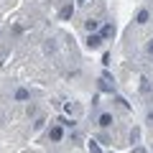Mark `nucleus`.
<instances>
[{"label":"nucleus","mask_w":153,"mask_h":153,"mask_svg":"<svg viewBox=\"0 0 153 153\" xmlns=\"http://www.w3.org/2000/svg\"><path fill=\"white\" fill-rule=\"evenodd\" d=\"M71 16H74V5H64V8L59 10V18H61V21H66V18H71Z\"/></svg>","instance_id":"obj_5"},{"label":"nucleus","mask_w":153,"mask_h":153,"mask_svg":"<svg viewBox=\"0 0 153 153\" xmlns=\"http://www.w3.org/2000/svg\"><path fill=\"white\" fill-rule=\"evenodd\" d=\"M138 138H140V130H138V128H135V130L130 133V143H138Z\"/></svg>","instance_id":"obj_10"},{"label":"nucleus","mask_w":153,"mask_h":153,"mask_svg":"<svg viewBox=\"0 0 153 153\" xmlns=\"http://www.w3.org/2000/svg\"><path fill=\"white\" fill-rule=\"evenodd\" d=\"M148 51H151V54H153V41H151V44H148Z\"/></svg>","instance_id":"obj_13"},{"label":"nucleus","mask_w":153,"mask_h":153,"mask_svg":"<svg viewBox=\"0 0 153 153\" xmlns=\"http://www.w3.org/2000/svg\"><path fill=\"white\" fill-rule=\"evenodd\" d=\"M89 153H102V151H100V146H97V143H94V140L89 143Z\"/></svg>","instance_id":"obj_11"},{"label":"nucleus","mask_w":153,"mask_h":153,"mask_svg":"<svg viewBox=\"0 0 153 153\" xmlns=\"http://www.w3.org/2000/svg\"><path fill=\"white\" fill-rule=\"evenodd\" d=\"M87 46H89V49H100V46H102V38H100V33H89Z\"/></svg>","instance_id":"obj_4"},{"label":"nucleus","mask_w":153,"mask_h":153,"mask_svg":"<svg viewBox=\"0 0 153 153\" xmlns=\"http://www.w3.org/2000/svg\"><path fill=\"white\" fill-rule=\"evenodd\" d=\"M84 28H87L89 33H94L100 28V21H94V18H89V21H84Z\"/></svg>","instance_id":"obj_7"},{"label":"nucleus","mask_w":153,"mask_h":153,"mask_svg":"<svg viewBox=\"0 0 153 153\" xmlns=\"http://www.w3.org/2000/svg\"><path fill=\"white\" fill-rule=\"evenodd\" d=\"M28 97H31V92H28V89H23V87H21V89H16V100H21V102H26Z\"/></svg>","instance_id":"obj_9"},{"label":"nucleus","mask_w":153,"mask_h":153,"mask_svg":"<svg viewBox=\"0 0 153 153\" xmlns=\"http://www.w3.org/2000/svg\"><path fill=\"white\" fill-rule=\"evenodd\" d=\"M79 3H84V0H79Z\"/></svg>","instance_id":"obj_14"},{"label":"nucleus","mask_w":153,"mask_h":153,"mask_svg":"<svg viewBox=\"0 0 153 153\" xmlns=\"http://www.w3.org/2000/svg\"><path fill=\"white\" fill-rule=\"evenodd\" d=\"M112 36H115V26H112V23H107V26L102 28V33H100V38L105 41V38H112Z\"/></svg>","instance_id":"obj_6"},{"label":"nucleus","mask_w":153,"mask_h":153,"mask_svg":"<svg viewBox=\"0 0 153 153\" xmlns=\"http://www.w3.org/2000/svg\"><path fill=\"white\" fill-rule=\"evenodd\" d=\"M133 153H148V151H146V148H135V151H133Z\"/></svg>","instance_id":"obj_12"},{"label":"nucleus","mask_w":153,"mask_h":153,"mask_svg":"<svg viewBox=\"0 0 153 153\" xmlns=\"http://www.w3.org/2000/svg\"><path fill=\"white\" fill-rule=\"evenodd\" d=\"M49 138H51L54 143H59L61 138H64V130H61V125H54V128H51V130H49Z\"/></svg>","instance_id":"obj_3"},{"label":"nucleus","mask_w":153,"mask_h":153,"mask_svg":"<svg viewBox=\"0 0 153 153\" xmlns=\"http://www.w3.org/2000/svg\"><path fill=\"white\" fill-rule=\"evenodd\" d=\"M100 89H102V92H110V94L115 92V84L110 82V74H105V76H102V82H100Z\"/></svg>","instance_id":"obj_2"},{"label":"nucleus","mask_w":153,"mask_h":153,"mask_svg":"<svg viewBox=\"0 0 153 153\" xmlns=\"http://www.w3.org/2000/svg\"><path fill=\"white\" fill-rule=\"evenodd\" d=\"M112 115H110V112H102V115H100V117H97V125L100 128H110V125H112Z\"/></svg>","instance_id":"obj_1"},{"label":"nucleus","mask_w":153,"mask_h":153,"mask_svg":"<svg viewBox=\"0 0 153 153\" xmlns=\"http://www.w3.org/2000/svg\"><path fill=\"white\" fill-rule=\"evenodd\" d=\"M148 18H151V13H148L146 8H143V10H138V18H135V21H138V23L143 26V23H148Z\"/></svg>","instance_id":"obj_8"}]
</instances>
